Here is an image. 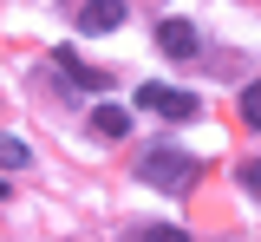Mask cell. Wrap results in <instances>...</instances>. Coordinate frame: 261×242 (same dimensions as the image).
<instances>
[{
  "label": "cell",
  "mask_w": 261,
  "mask_h": 242,
  "mask_svg": "<svg viewBox=\"0 0 261 242\" xmlns=\"http://www.w3.org/2000/svg\"><path fill=\"white\" fill-rule=\"evenodd\" d=\"M27 157H33L27 138H7V151H0V164H7V171H27Z\"/></svg>",
  "instance_id": "8"
},
{
  "label": "cell",
  "mask_w": 261,
  "mask_h": 242,
  "mask_svg": "<svg viewBox=\"0 0 261 242\" xmlns=\"http://www.w3.org/2000/svg\"><path fill=\"white\" fill-rule=\"evenodd\" d=\"M137 177H144V183H157V190H170V197H183V190L196 183V164L183 157V151H170V144H157L150 157H137Z\"/></svg>",
  "instance_id": "1"
},
{
  "label": "cell",
  "mask_w": 261,
  "mask_h": 242,
  "mask_svg": "<svg viewBox=\"0 0 261 242\" xmlns=\"http://www.w3.org/2000/svg\"><path fill=\"white\" fill-rule=\"evenodd\" d=\"M124 27V0H85L79 7V33H111Z\"/></svg>",
  "instance_id": "3"
},
{
  "label": "cell",
  "mask_w": 261,
  "mask_h": 242,
  "mask_svg": "<svg viewBox=\"0 0 261 242\" xmlns=\"http://www.w3.org/2000/svg\"><path fill=\"white\" fill-rule=\"evenodd\" d=\"M59 72H65V79H79V85H111L98 66H79V53H59Z\"/></svg>",
  "instance_id": "6"
},
{
  "label": "cell",
  "mask_w": 261,
  "mask_h": 242,
  "mask_svg": "<svg viewBox=\"0 0 261 242\" xmlns=\"http://www.w3.org/2000/svg\"><path fill=\"white\" fill-rule=\"evenodd\" d=\"M137 105L157 111V118H190V111H196V92H176V85H137Z\"/></svg>",
  "instance_id": "2"
},
{
  "label": "cell",
  "mask_w": 261,
  "mask_h": 242,
  "mask_svg": "<svg viewBox=\"0 0 261 242\" xmlns=\"http://www.w3.org/2000/svg\"><path fill=\"white\" fill-rule=\"evenodd\" d=\"M92 131H98V138H124V131H130V111H124V105H98V111H92Z\"/></svg>",
  "instance_id": "5"
},
{
  "label": "cell",
  "mask_w": 261,
  "mask_h": 242,
  "mask_svg": "<svg viewBox=\"0 0 261 242\" xmlns=\"http://www.w3.org/2000/svg\"><path fill=\"white\" fill-rule=\"evenodd\" d=\"M157 53H163V59H190V53H196V27H190V20H163V27H157Z\"/></svg>",
  "instance_id": "4"
},
{
  "label": "cell",
  "mask_w": 261,
  "mask_h": 242,
  "mask_svg": "<svg viewBox=\"0 0 261 242\" xmlns=\"http://www.w3.org/2000/svg\"><path fill=\"white\" fill-rule=\"evenodd\" d=\"M144 242H190V236H183L176 223H157V229H144Z\"/></svg>",
  "instance_id": "9"
},
{
  "label": "cell",
  "mask_w": 261,
  "mask_h": 242,
  "mask_svg": "<svg viewBox=\"0 0 261 242\" xmlns=\"http://www.w3.org/2000/svg\"><path fill=\"white\" fill-rule=\"evenodd\" d=\"M242 118L261 131V79H248V92H242Z\"/></svg>",
  "instance_id": "7"
},
{
  "label": "cell",
  "mask_w": 261,
  "mask_h": 242,
  "mask_svg": "<svg viewBox=\"0 0 261 242\" xmlns=\"http://www.w3.org/2000/svg\"><path fill=\"white\" fill-rule=\"evenodd\" d=\"M235 177H242V183H248V190H255V197H261V157H248V164H242V171H235Z\"/></svg>",
  "instance_id": "10"
}]
</instances>
